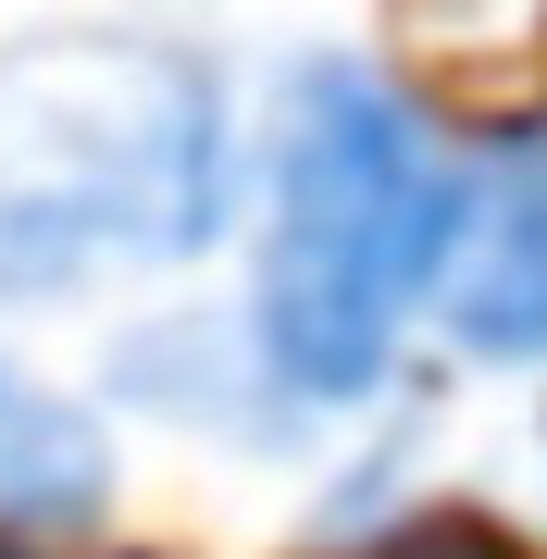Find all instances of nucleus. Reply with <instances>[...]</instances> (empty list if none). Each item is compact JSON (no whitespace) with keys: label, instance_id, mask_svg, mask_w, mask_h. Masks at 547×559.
Instances as JSON below:
<instances>
[{"label":"nucleus","instance_id":"obj_1","mask_svg":"<svg viewBox=\"0 0 547 559\" xmlns=\"http://www.w3.org/2000/svg\"><path fill=\"white\" fill-rule=\"evenodd\" d=\"M461 224H473V162L436 138V112L399 75H373L361 50L299 62L274 112L249 373L286 411L373 399L424 299H448L461 274Z\"/></svg>","mask_w":547,"mask_h":559},{"label":"nucleus","instance_id":"obj_2","mask_svg":"<svg viewBox=\"0 0 547 559\" xmlns=\"http://www.w3.org/2000/svg\"><path fill=\"white\" fill-rule=\"evenodd\" d=\"M237 124L224 75L138 25H50L0 50V299L87 274H175L224 237Z\"/></svg>","mask_w":547,"mask_h":559},{"label":"nucleus","instance_id":"obj_3","mask_svg":"<svg viewBox=\"0 0 547 559\" xmlns=\"http://www.w3.org/2000/svg\"><path fill=\"white\" fill-rule=\"evenodd\" d=\"M436 311L473 360H547V112H523L473 162L461 274H448Z\"/></svg>","mask_w":547,"mask_h":559},{"label":"nucleus","instance_id":"obj_4","mask_svg":"<svg viewBox=\"0 0 547 559\" xmlns=\"http://www.w3.org/2000/svg\"><path fill=\"white\" fill-rule=\"evenodd\" d=\"M100 498H112L100 423L0 360V535H87Z\"/></svg>","mask_w":547,"mask_h":559}]
</instances>
